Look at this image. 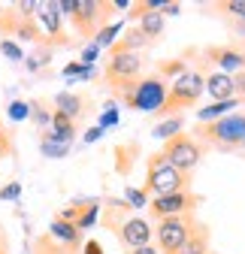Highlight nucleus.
<instances>
[{"label":"nucleus","mask_w":245,"mask_h":254,"mask_svg":"<svg viewBox=\"0 0 245 254\" xmlns=\"http://www.w3.org/2000/svg\"><path fill=\"white\" fill-rule=\"evenodd\" d=\"M106 206V218L103 224L115 233V239L124 245V251H133V248H142V245H151L155 239V227L148 224V218L136 215L127 200H115V197H106L103 200Z\"/></svg>","instance_id":"1"},{"label":"nucleus","mask_w":245,"mask_h":254,"mask_svg":"<svg viewBox=\"0 0 245 254\" xmlns=\"http://www.w3.org/2000/svg\"><path fill=\"white\" fill-rule=\"evenodd\" d=\"M191 136L206 148H218V151H233V148H242V139H245V112H233V115H224L218 121H209V124H194Z\"/></svg>","instance_id":"2"},{"label":"nucleus","mask_w":245,"mask_h":254,"mask_svg":"<svg viewBox=\"0 0 245 254\" xmlns=\"http://www.w3.org/2000/svg\"><path fill=\"white\" fill-rule=\"evenodd\" d=\"M142 188L148 197H167V194H179V190H191V176L179 173L164 157V151H155L145 161V185Z\"/></svg>","instance_id":"3"},{"label":"nucleus","mask_w":245,"mask_h":254,"mask_svg":"<svg viewBox=\"0 0 245 254\" xmlns=\"http://www.w3.org/2000/svg\"><path fill=\"white\" fill-rule=\"evenodd\" d=\"M203 94H206V76L200 70H188L185 76L173 79V85L167 91V100H164L158 115L161 118H173V115L185 112V109H194Z\"/></svg>","instance_id":"4"},{"label":"nucleus","mask_w":245,"mask_h":254,"mask_svg":"<svg viewBox=\"0 0 245 254\" xmlns=\"http://www.w3.org/2000/svg\"><path fill=\"white\" fill-rule=\"evenodd\" d=\"M167 91L170 85L161 79V76H142L139 82H133L130 88L121 91V103H124L127 109L133 112H151V115H158L164 100H167Z\"/></svg>","instance_id":"5"},{"label":"nucleus","mask_w":245,"mask_h":254,"mask_svg":"<svg viewBox=\"0 0 245 254\" xmlns=\"http://www.w3.org/2000/svg\"><path fill=\"white\" fill-rule=\"evenodd\" d=\"M142 67H145V61L139 52H109V61L103 67V82L121 94L124 88L142 79Z\"/></svg>","instance_id":"6"},{"label":"nucleus","mask_w":245,"mask_h":254,"mask_svg":"<svg viewBox=\"0 0 245 254\" xmlns=\"http://www.w3.org/2000/svg\"><path fill=\"white\" fill-rule=\"evenodd\" d=\"M197 224V212L191 215H173V218H161L155 224V239H158V251L161 254H182L191 230Z\"/></svg>","instance_id":"7"},{"label":"nucleus","mask_w":245,"mask_h":254,"mask_svg":"<svg viewBox=\"0 0 245 254\" xmlns=\"http://www.w3.org/2000/svg\"><path fill=\"white\" fill-rule=\"evenodd\" d=\"M115 12V3H103V0H76L73 12V27L82 40H94L100 30L109 24V15Z\"/></svg>","instance_id":"8"},{"label":"nucleus","mask_w":245,"mask_h":254,"mask_svg":"<svg viewBox=\"0 0 245 254\" xmlns=\"http://www.w3.org/2000/svg\"><path fill=\"white\" fill-rule=\"evenodd\" d=\"M164 157L179 170V173H185V176H194V170L200 167V161H203V145L191 136V133H185L182 130L179 136H173V139H167L164 142Z\"/></svg>","instance_id":"9"},{"label":"nucleus","mask_w":245,"mask_h":254,"mask_svg":"<svg viewBox=\"0 0 245 254\" xmlns=\"http://www.w3.org/2000/svg\"><path fill=\"white\" fill-rule=\"evenodd\" d=\"M200 194L194 190H179V194H167V197H151L148 203V215L161 221V218H173V215H191L200 206Z\"/></svg>","instance_id":"10"},{"label":"nucleus","mask_w":245,"mask_h":254,"mask_svg":"<svg viewBox=\"0 0 245 254\" xmlns=\"http://www.w3.org/2000/svg\"><path fill=\"white\" fill-rule=\"evenodd\" d=\"M37 21L46 30V40H52V46H70V37L64 34V18L58 12V0L37 3Z\"/></svg>","instance_id":"11"},{"label":"nucleus","mask_w":245,"mask_h":254,"mask_svg":"<svg viewBox=\"0 0 245 254\" xmlns=\"http://www.w3.org/2000/svg\"><path fill=\"white\" fill-rule=\"evenodd\" d=\"M203 58L212 61L218 73H227V76L245 70V49H236V46H206Z\"/></svg>","instance_id":"12"},{"label":"nucleus","mask_w":245,"mask_h":254,"mask_svg":"<svg viewBox=\"0 0 245 254\" xmlns=\"http://www.w3.org/2000/svg\"><path fill=\"white\" fill-rule=\"evenodd\" d=\"M52 109L64 112L73 121H79L85 115V109H88V97H82V94H76V91H58L55 100H52Z\"/></svg>","instance_id":"13"},{"label":"nucleus","mask_w":245,"mask_h":254,"mask_svg":"<svg viewBox=\"0 0 245 254\" xmlns=\"http://www.w3.org/2000/svg\"><path fill=\"white\" fill-rule=\"evenodd\" d=\"M206 76V94H209V100L212 103H227V100H233L236 94H233V76H227V73H203Z\"/></svg>","instance_id":"14"},{"label":"nucleus","mask_w":245,"mask_h":254,"mask_svg":"<svg viewBox=\"0 0 245 254\" xmlns=\"http://www.w3.org/2000/svg\"><path fill=\"white\" fill-rule=\"evenodd\" d=\"M49 236H52L58 245H64L67 251H76V248L82 245V233H79V227L70 224V221H61V218H55L52 224H49Z\"/></svg>","instance_id":"15"},{"label":"nucleus","mask_w":245,"mask_h":254,"mask_svg":"<svg viewBox=\"0 0 245 254\" xmlns=\"http://www.w3.org/2000/svg\"><path fill=\"white\" fill-rule=\"evenodd\" d=\"M46 136H49V139H55V142L70 145V142L76 139V121H73V118H67L64 112H52V127L46 130Z\"/></svg>","instance_id":"16"},{"label":"nucleus","mask_w":245,"mask_h":254,"mask_svg":"<svg viewBox=\"0 0 245 254\" xmlns=\"http://www.w3.org/2000/svg\"><path fill=\"white\" fill-rule=\"evenodd\" d=\"M209 245H212V227L197 218V224H194L185 248H182V254H209Z\"/></svg>","instance_id":"17"},{"label":"nucleus","mask_w":245,"mask_h":254,"mask_svg":"<svg viewBox=\"0 0 245 254\" xmlns=\"http://www.w3.org/2000/svg\"><path fill=\"white\" fill-rule=\"evenodd\" d=\"M148 46H151V40L133 24V27H127L124 34L118 37V43H115L109 52H139V49H148Z\"/></svg>","instance_id":"18"},{"label":"nucleus","mask_w":245,"mask_h":254,"mask_svg":"<svg viewBox=\"0 0 245 254\" xmlns=\"http://www.w3.org/2000/svg\"><path fill=\"white\" fill-rule=\"evenodd\" d=\"M239 103H245V100H239V97H233V100H227V103H206V106H200L197 109V124H209V121H218V118H224L227 112H233Z\"/></svg>","instance_id":"19"},{"label":"nucleus","mask_w":245,"mask_h":254,"mask_svg":"<svg viewBox=\"0 0 245 254\" xmlns=\"http://www.w3.org/2000/svg\"><path fill=\"white\" fill-rule=\"evenodd\" d=\"M12 37H15V40H27V43H37V46L46 43V34L40 30V21H37V18H21V15H18V21H15Z\"/></svg>","instance_id":"20"},{"label":"nucleus","mask_w":245,"mask_h":254,"mask_svg":"<svg viewBox=\"0 0 245 254\" xmlns=\"http://www.w3.org/2000/svg\"><path fill=\"white\" fill-rule=\"evenodd\" d=\"M182 130H185V118H182V115H173V118H161V124L151 127V136L161 139V142H167V139L179 136Z\"/></svg>","instance_id":"21"},{"label":"nucleus","mask_w":245,"mask_h":254,"mask_svg":"<svg viewBox=\"0 0 245 254\" xmlns=\"http://www.w3.org/2000/svg\"><path fill=\"white\" fill-rule=\"evenodd\" d=\"M136 27L142 30V34L155 43V40H161L164 37V27H167V18L161 15V12H145L139 21H136Z\"/></svg>","instance_id":"22"},{"label":"nucleus","mask_w":245,"mask_h":254,"mask_svg":"<svg viewBox=\"0 0 245 254\" xmlns=\"http://www.w3.org/2000/svg\"><path fill=\"white\" fill-rule=\"evenodd\" d=\"M124 24H127V18H121V21H109V24H106L100 34L91 40V43H94L97 49H112V46L118 43V37L124 34Z\"/></svg>","instance_id":"23"},{"label":"nucleus","mask_w":245,"mask_h":254,"mask_svg":"<svg viewBox=\"0 0 245 254\" xmlns=\"http://www.w3.org/2000/svg\"><path fill=\"white\" fill-rule=\"evenodd\" d=\"M139 154V142H127V145H118L115 148V157H118V164H115V173L118 176H127L133 170V157Z\"/></svg>","instance_id":"24"},{"label":"nucleus","mask_w":245,"mask_h":254,"mask_svg":"<svg viewBox=\"0 0 245 254\" xmlns=\"http://www.w3.org/2000/svg\"><path fill=\"white\" fill-rule=\"evenodd\" d=\"M27 106H30V121H34L37 127H43V130H49V127H52V112H55V109H49L46 100H27Z\"/></svg>","instance_id":"25"},{"label":"nucleus","mask_w":245,"mask_h":254,"mask_svg":"<svg viewBox=\"0 0 245 254\" xmlns=\"http://www.w3.org/2000/svg\"><path fill=\"white\" fill-rule=\"evenodd\" d=\"M100 206H103V200H91V203L82 209V215H79V221H76L79 233H85V230H91V227L97 224V218H100V212H103Z\"/></svg>","instance_id":"26"},{"label":"nucleus","mask_w":245,"mask_h":254,"mask_svg":"<svg viewBox=\"0 0 245 254\" xmlns=\"http://www.w3.org/2000/svg\"><path fill=\"white\" fill-rule=\"evenodd\" d=\"M40 151H43L46 157H52V161H61V157H67V154H70V145L55 142V139H49V136L43 133V139H40Z\"/></svg>","instance_id":"27"},{"label":"nucleus","mask_w":245,"mask_h":254,"mask_svg":"<svg viewBox=\"0 0 245 254\" xmlns=\"http://www.w3.org/2000/svg\"><path fill=\"white\" fill-rule=\"evenodd\" d=\"M185 73H188L185 61H161V64H158V70H155V76H161L164 82H167V76L179 79V76H185Z\"/></svg>","instance_id":"28"},{"label":"nucleus","mask_w":245,"mask_h":254,"mask_svg":"<svg viewBox=\"0 0 245 254\" xmlns=\"http://www.w3.org/2000/svg\"><path fill=\"white\" fill-rule=\"evenodd\" d=\"M124 200H127V206L136 212V209H148V203H151V197L145 194V188H124Z\"/></svg>","instance_id":"29"},{"label":"nucleus","mask_w":245,"mask_h":254,"mask_svg":"<svg viewBox=\"0 0 245 254\" xmlns=\"http://www.w3.org/2000/svg\"><path fill=\"white\" fill-rule=\"evenodd\" d=\"M212 9L227 12V15H233V21H242L245 24V0H224V3H212Z\"/></svg>","instance_id":"30"},{"label":"nucleus","mask_w":245,"mask_h":254,"mask_svg":"<svg viewBox=\"0 0 245 254\" xmlns=\"http://www.w3.org/2000/svg\"><path fill=\"white\" fill-rule=\"evenodd\" d=\"M49 58H52V49H49V46H43L37 55H27V58H24V67H27L30 73H37L40 67H46V64H49Z\"/></svg>","instance_id":"31"},{"label":"nucleus","mask_w":245,"mask_h":254,"mask_svg":"<svg viewBox=\"0 0 245 254\" xmlns=\"http://www.w3.org/2000/svg\"><path fill=\"white\" fill-rule=\"evenodd\" d=\"M118 124V106H115V100H106V109H103V115H100V130H106V127H115Z\"/></svg>","instance_id":"32"},{"label":"nucleus","mask_w":245,"mask_h":254,"mask_svg":"<svg viewBox=\"0 0 245 254\" xmlns=\"http://www.w3.org/2000/svg\"><path fill=\"white\" fill-rule=\"evenodd\" d=\"M6 115H9V121H24V118H30V106H27V100H12L9 109H6Z\"/></svg>","instance_id":"33"},{"label":"nucleus","mask_w":245,"mask_h":254,"mask_svg":"<svg viewBox=\"0 0 245 254\" xmlns=\"http://www.w3.org/2000/svg\"><path fill=\"white\" fill-rule=\"evenodd\" d=\"M0 52H3V58H9V61H24V52H21V46L15 43V40H0Z\"/></svg>","instance_id":"34"},{"label":"nucleus","mask_w":245,"mask_h":254,"mask_svg":"<svg viewBox=\"0 0 245 254\" xmlns=\"http://www.w3.org/2000/svg\"><path fill=\"white\" fill-rule=\"evenodd\" d=\"M9 154H15V142H12V133L6 130V127H0V161H3V157H9Z\"/></svg>","instance_id":"35"},{"label":"nucleus","mask_w":245,"mask_h":254,"mask_svg":"<svg viewBox=\"0 0 245 254\" xmlns=\"http://www.w3.org/2000/svg\"><path fill=\"white\" fill-rule=\"evenodd\" d=\"M97 55H100V49H97L94 43H88V46L82 49V55H79V64H85V67H94V61H97Z\"/></svg>","instance_id":"36"},{"label":"nucleus","mask_w":245,"mask_h":254,"mask_svg":"<svg viewBox=\"0 0 245 254\" xmlns=\"http://www.w3.org/2000/svg\"><path fill=\"white\" fill-rule=\"evenodd\" d=\"M21 197V185L18 182H9L6 188H0V200H18Z\"/></svg>","instance_id":"37"},{"label":"nucleus","mask_w":245,"mask_h":254,"mask_svg":"<svg viewBox=\"0 0 245 254\" xmlns=\"http://www.w3.org/2000/svg\"><path fill=\"white\" fill-rule=\"evenodd\" d=\"M233 94H236L239 100H245V70L233 73Z\"/></svg>","instance_id":"38"},{"label":"nucleus","mask_w":245,"mask_h":254,"mask_svg":"<svg viewBox=\"0 0 245 254\" xmlns=\"http://www.w3.org/2000/svg\"><path fill=\"white\" fill-rule=\"evenodd\" d=\"M58 12H61V18H73V12H76V0H58Z\"/></svg>","instance_id":"39"},{"label":"nucleus","mask_w":245,"mask_h":254,"mask_svg":"<svg viewBox=\"0 0 245 254\" xmlns=\"http://www.w3.org/2000/svg\"><path fill=\"white\" fill-rule=\"evenodd\" d=\"M82 254H103V245H100L97 239H88V242L82 245Z\"/></svg>","instance_id":"40"},{"label":"nucleus","mask_w":245,"mask_h":254,"mask_svg":"<svg viewBox=\"0 0 245 254\" xmlns=\"http://www.w3.org/2000/svg\"><path fill=\"white\" fill-rule=\"evenodd\" d=\"M182 12V6L179 3H173V0H167V3H164V9H161V15L167 18V15H179Z\"/></svg>","instance_id":"41"},{"label":"nucleus","mask_w":245,"mask_h":254,"mask_svg":"<svg viewBox=\"0 0 245 254\" xmlns=\"http://www.w3.org/2000/svg\"><path fill=\"white\" fill-rule=\"evenodd\" d=\"M127 254H161V251H158V245H142V248H133Z\"/></svg>","instance_id":"42"},{"label":"nucleus","mask_w":245,"mask_h":254,"mask_svg":"<svg viewBox=\"0 0 245 254\" xmlns=\"http://www.w3.org/2000/svg\"><path fill=\"white\" fill-rule=\"evenodd\" d=\"M100 136H103V130H100V127H91V130L85 133V142H97Z\"/></svg>","instance_id":"43"},{"label":"nucleus","mask_w":245,"mask_h":254,"mask_svg":"<svg viewBox=\"0 0 245 254\" xmlns=\"http://www.w3.org/2000/svg\"><path fill=\"white\" fill-rule=\"evenodd\" d=\"M6 245V239H3V230H0V248H3Z\"/></svg>","instance_id":"44"},{"label":"nucleus","mask_w":245,"mask_h":254,"mask_svg":"<svg viewBox=\"0 0 245 254\" xmlns=\"http://www.w3.org/2000/svg\"><path fill=\"white\" fill-rule=\"evenodd\" d=\"M242 148H245V139H242Z\"/></svg>","instance_id":"45"},{"label":"nucleus","mask_w":245,"mask_h":254,"mask_svg":"<svg viewBox=\"0 0 245 254\" xmlns=\"http://www.w3.org/2000/svg\"><path fill=\"white\" fill-rule=\"evenodd\" d=\"M0 127H3V121H0Z\"/></svg>","instance_id":"46"}]
</instances>
